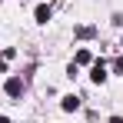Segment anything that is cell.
I'll return each instance as SVG.
<instances>
[{"mask_svg":"<svg viewBox=\"0 0 123 123\" xmlns=\"http://www.w3.org/2000/svg\"><path fill=\"white\" fill-rule=\"evenodd\" d=\"M90 80H93V83L106 80V67H103V63H93V67H90Z\"/></svg>","mask_w":123,"mask_h":123,"instance_id":"2","label":"cell"},{"mask_svg":"<svg viewBox=\"0 0 123 123\" xmlns=\"http://www.w3.org/2000/svg\"><path fill=\"white\" fill-rule=\"evenodd\" d=\"M3 90H7V97H13V100H17V97H23V80H20V77H10Z\"/></svg>","mask_w":123,"mask_h":123,"instance_id":"1","label":"cell"},{"mask_svg":"<svg viewBox=\"0 0 123 123\" xmlns=\"http://www.w3.org/2000/svg\"><path fill=\"white\" fill-rule=\"evenodd\" d=\"M0 123H10V120H7V117H0Z\"/></svg>","mask_w":123,"mask_h":123,"instance_id":"8","label":"cell"},{"mask_svg":"<svg viewBox=\"0 0 123 123\" xmlns=\"http://www.w3.org/2000/svg\"><path fill=\"white\" fill-rule=\"evenodd\" d=\"M77 63H80V67H86V63H93V57H90V50H80V53H77Z\"/></svg>","mask_w":123,"mask_h":123,"instance_id":"5","label":"cell"},{"mask_svg":"<svg viewBox=\"0 0 123 123\" xmlns=\"http://www.w3.org/2000/svg\"><path fill=\"white\" fill-rule=\"evenodd\" d=\"M110 123H123V120H120V117H110Z\"/></svg>","mask_w":123,"mask_h":123,"instance_id":"7","label":"cell"},{"mask_svg":"<svg viewBox=\"0 0 123 123\" xmlns=\"http://www.w3.org/2000/svg\"><path fill=\"white\" fill-rule=\"evenodd\" d=\"M113 70H117V73H123V57H117V63H113Z\"/></svg>","mask_w":123,"mask_h":123,"instance_id":"6","label":"cell"},{"mask_svg":"<svg viewBox=\"0 0 123 123\" xmlns=\"http://www.w3.org/2000/svg\"><path fill=\"white\" fill-rule=\"evenodd\" d=\"M33 17H37V23H47V20H50V7H47V3H40V7L33 10Z\"/></svg>","mask_w":123,"mask_h":123,"instance_id":"3","label":"cell"},{"mask_svg":"<svg viewBox=\"0 0 123 123\" xmlns=\"http://www.w3.org/2000/svg\"><path fill=\"white\" fill-rule=\"evenodd\" d=\"M60 106L67 110V113H73V110L80 106V100H77V97H63V103H60Z\"/></svg>","mask_w":123,"mask_h":123,"instance_id":"4","label":"cell"}]
</instances>
